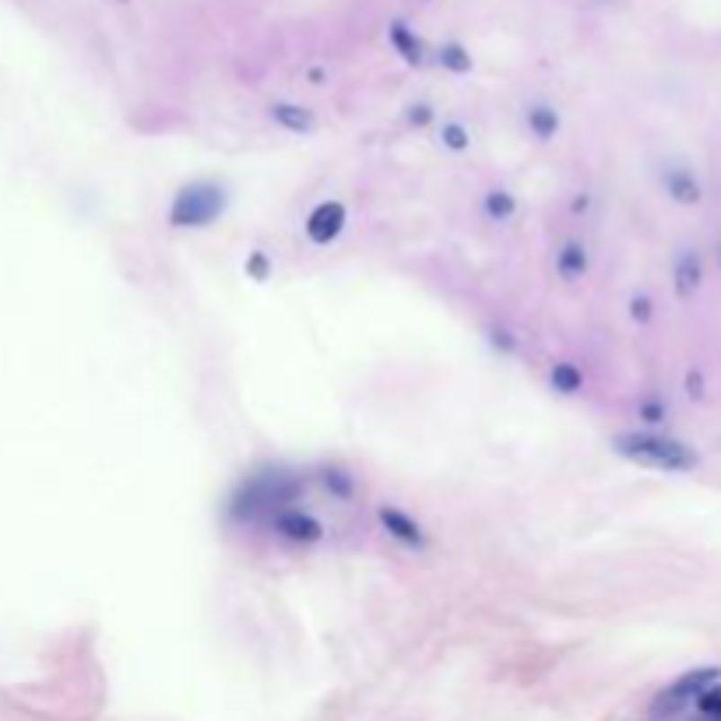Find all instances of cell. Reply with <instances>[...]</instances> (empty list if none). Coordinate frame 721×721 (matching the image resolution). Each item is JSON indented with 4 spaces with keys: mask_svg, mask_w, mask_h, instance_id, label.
<instances>
[{
    "mask_svg": "<svg viewBox=\"0 0 721 721\" xmlns=\"http://www.w3.org/2000/svg\"><path fill=\"white\" fill-rule=\"evenodd\" d=\"M612 447L630 458L634 465L658 468V471H690L697 468V454L669 436H655V433H620L612 440Z\"/></svg>",
    "mask_w": 721,
    "mask_h": 721,
    "instance_id": "cell-1",
    "label": "cell"
},
{
    "mask_svg": "<svg viewBox=\"0 0 721 721\" xmlns=\"http://www.w3.org/2000/svg\"><path fill=\"white\" fill-rule=\"evenodd\" d=\"M225 208V194L212 187V183H190V187H183L180 194H176V201H172L170 208V222L172 225H194V229H201V225H212L215 218L222 215Z\"/></svg>",
    "mask_w": 721,
    "mask_h": 721,
    "instance_id": "cell-2",
    "label": "cell"
},
{
    "mask_svg": "<svg viewBox=\"0 0 721 721\" xmlns=\"http://www.w3.org/2000/svg\"><path fill=\"white\" fill-rule=\"evenodd\" d=\"M718 669H693V673H686V676L679 679V682H673L662 697H658V715H665V711H679L686 700H697L700 693H708L715 682H718Z\"/></svg>",
    "mask_w": 721,
    "mask_h": 721,
    "instance_id": "cell-3",
    "label": "cell"
},
{
    "mask_svg": "<svg viewBox=\"0 0 721 721\" xmlns=\"http://www.w3.org/2000/svg\"><path fill=\"white\" fill-rule=\"evenodd\" d=\"M341 229H345V208H341L339 201H324V205H317V208L310 212V218H306V236H310L317 247L331 243Z\"/></svg>",
    "mask_w": 721,
    "mask_h": 721,
    "instance_id": "cell-4",
    "label": "cell"
},
{
    "mask_svg": "<svg viewBox=\"0 0 721 721\" xmlns=\"http://www.w3.org/2000/svg\"><path fill=\"white\" fill-rule=\"evenodd\" d=\"M381 524L398 539V542H405V546H423L426 535L423 528H419V521H412L405 510L398 507H381Z\"/></svg>",
    "mask_w": 721,
    "mask_h": 721,
    "instance_id": "cell-5",
    "label": "cell"
},
{
    "mask_svg": "<svg viewBox=\"0 0 721 721\" xmlns=\"http://www.w3.org/2000/svg\"><path fill=\"white\" fill-rule=\"evenodd\" d=\"M275 528H278L286 539H293V542H317V539H321V524H317L310 514H303V510H286V514H278V517H275Z\"/></svg>",
    "mask_w": 721,
    "mask_h": 721,
    "instance_id": "cell-6",
    "label": "cell"
},
{
    "mask_svg": "<svg viewBox=\"0 0 721 721\" xmlns=\"http://www.w3.org/2000/svg\"><path fill=\"white\" fill-rule=\"evenodd\" d=\"M271 120L282 124L286 130H293V134H310V130L317 127V117L310 110H303V106H293V102L271 106Z\"/></svg>",
    "mask_w": 721,
    "mask_h": 721,
    "instance_id": "cell-7",
    "label": "cell"
},
{
    "mask_svg": "<svg viewBox=\"0 0 721 721\" xmlns=\"http://www.w3.org/2000/svg\"><path fill=\"white\" fill-rule=\"evenodd\" d=\"M391 43H394V49L405 57V64H412V67H419V64L426 60L423 43H419V40H416V36H412V32H409L401 22H394V25H391Z\"/></svg>",
    "mask_w": 721,
    "mask_h": 721,
    "instance_id": "cell-8",
    "label": "cell"
},
{
    "mask_svg": "<svg viewBox=\"0 0 721 721\" xmlns=\"http://www.w3.org/2000/svg\"><path fill=\"white\" fill-rule=\"evenodd\" d=\"M528 127H532V134L539 141H550L552 134L559 130V117H556V110H550V106H532L528 110Z\"/></svg>",
    "mask_w": 721,
    "mask_h": 721,
    "instance_id": "cell-9",
    "label": "cell"
},
{
    "mask_svg": "<svg viewBox=\"0 0 721 721\" xmlns=\"http://www.w3.org/2000/svg\"><path fill=\"white\" fill-rule=\"evenodd\" d=\"M556 264H559V275H563L567 282H574V278H577V275L588 268V254H585L581 247H563Z\"/></svg>",
    "mask_w": 721,
    "mask_h": 721,
    "instance_id": "cell-10",
    "label": "cell"
},
{
    "mask_svg": "<svg viewBox=\"0 0 721 721\" xmlns=\"http://www.w3.org/2000/svg\"><path fill=\"white\" fill-rule=\"evenodd\" d=\"M440 64H444L447 71H454V75H468V71H471V57H468L458 43H447L440 49Z\"/></svg>",
    "mask_w": 721,
    "mask_h": 721,
    "instance_id": "cell-11",
    "label": "cell"
},
{
    "mask_svg": "<svg viewBox=\"0 0 721 721\" xmlns=\"http://www.w3.org/2000/svg\"><path fill=\"white\" fill-rule=\"evenodd\" d=\"M665 183H669V190H673L676 201H697L700 198V187L690 180V172H673Z\"/></svg>",
    "mask_w": 721,
    "mask_h": 721,
    "instance_id": "cell-12",
    "label": "cell"
},
{
    "mask_svg": "<svg viewBox=\"0 0 721 721\" xmlns=\"http://www.w3.org/2000/svg\"><path fill=\"white\" fill-rule=\"evenodd\" d=\"M552 383H556V391H563V394H577V387H581V374H577L570 363H559V366L552 370Z\"/></svg>",
    "mask_w": 721,
    "mask_h": 721,
    "instance_id": "cell-13",
    "label": "cell"
},
{
    "mask_svg": "<svg viewBox=\"0 0 721 721\" xmlns=\"http://www.w3.org/2000/svg\"><path fill=\"white\" fill-rule=\"evenodd\" d=\"M514 198H510L507 190H489V198H486V212L493 215V218H510L514 215Z\"/></svg>",
    "mask_w": 721,
    "mask_h": 721,
    "instance_id": "cell-14",
    "label": "cell"
},
{
    "mask_svg": "<svg viewBox=\"0 0 721 721\" xmlns=\"http://www.w3.org/2000/svg\"><path fill=\"white\" fill-rule=\"evenodd\" d=\"M444 145H447V148H454V152H465V148H468L465 127H462V124H447V127H444Z\"/></svg>",
    "mask_w": 721,
    "mask_h": 721,
    "instance_id": "cell-15",
    "label": "cell"
},
{
    "mask_svg": "<svg viewBox=\"0 0 721 721\" xmlns=\"http://www.w3.org/2000/svg\"><path fill=\"white\" fill-rule=\"evenodd\" d=\"M697 700H700V711H704V715L721 718V690H708V693H700Z\"/></svg>",
    "mask_w": 721,
    "mask_h": 721,
    "instance_id": "cell-16",
    "label": "cell"
},
{
    "mask_svg": "<svg viewBox=\"0 0 721 721\" xmlns=\"http://www.w3.org/2000/svg\"><path fill=\"white\" fill-rule=\"evenodd\" d=\"M247 268H251V271H257V282H264V271H268V264H264V257L257 254L254 260H251V264H247Z\"/></svg>",
    "mask_w": 721,
    "mask_h": 721,
    "instance_id": "cell-17",
    "label": "cell"
},
{
    "mask_svg": "<svg viewBox=\"0 0 721 721\" xmlns=\"http://www.w3.org/2000/svg\"><path fill=\"white\" fill-rule=\"evenodd\" d=\"M426 120H429V110H426V106H416V110H412V124H426Z\"/></svg>",
    "mask_w": 721,
    "mask_h": 721,
    "instance_id": "cell-18",
    "label": "cell"
}]
</instances>
